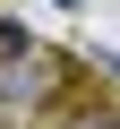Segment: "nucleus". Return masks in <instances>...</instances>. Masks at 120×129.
<instances>
[{
  "instance_id": "1",
  "label": "nucleus",
  "mask_w": 120,
  "mask_h": 129,
  "mask_svg": "<svg viewBox=\"0 0 120 129\" xmlns=\"http://www.w3.org/2000/svg\"><path fill=\"white\" fill-rule=\"evenodd\" d=\"M51 95H60V60L43 43H26V52L0 60V103H51Z\"/></svg>"
},
{
  "instance_id": "2",
  "label": "nucleus",
  "mask_w": 120,
  "mask_h": 129,
  "mask_svg": "<svg viewBox=\"0 0 120 129\" xmlns=\"http://www.w3.org/2000/svg\"><path fill=\"white\" fill-rule=\"evenodd\" d=\"M69 129H120V103H94V112H77Z\"/></svg>"
},
{
  "instance_id": "3",
  "label": "nucleus",
  "mask_w": 120,
  "mask_h": 129,
  "mask_svg": "<svg viewBox=\"0 0 120 129\" xmlns=\"http://www.w3.org/2000/svg\"><path fill=\"white\" fill-rule=\"evenodd\" d=\"M26 43H34V35H26L17 17H0V52H26Z\"/></svg>"
},
{
  "instance_id": "4",
  "label": "nucleus",
  "mask_w": 120,
  "mask_h": 129,
  "mask_svg": "<svg viewBox=\"0 0 120 129\" xmlns=\"http://www.w3.org/2000/svg\"><path fill=\"white\" fill-rule=\"evenodd\" d=\"M94 69H103V78H120V52H94Z\"/></svg>"
},
{
  "instance_id": "5",
  "label": "nucleus",
  "mask_w": 120,
  "mask_h": 129,
  "mask_svg": "<svg viewBox=\"0 0 120 129\" xmlns=\"http://www.w3.org/2000/svg\"><path fill=\"white\" fill-rule=\"evenodd\" d=\"M51 9H77V0H51Z\"/></svg>"
}]
</instances>
